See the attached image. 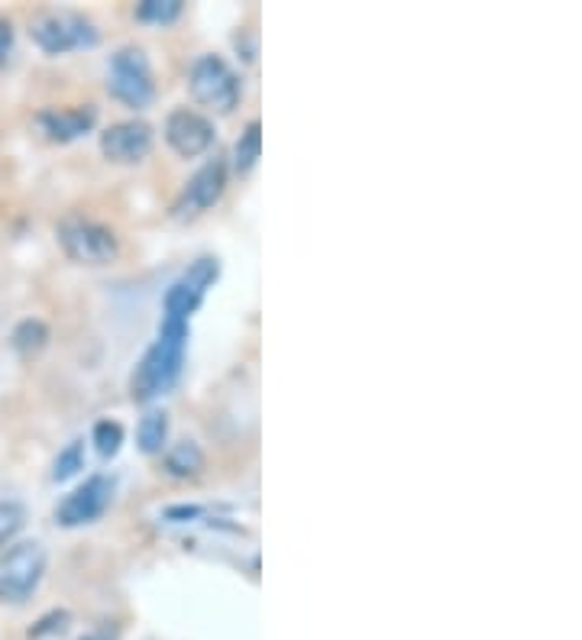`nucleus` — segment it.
<instances>
[{"label":"nucleus","mask_w":582,"mask_h":640,"mask_svg":"<svg viewBox=\"0 0 582 640\" xmlns=\"http://www.w3.org/2000/svg\"><path fill=\"white\" fill-rule=\"evenodd\" d=\"M188 337H191L188 321L162 317L159 337L152 340V347L146 350L143 359L133 369V375H130V398L133 402L146 405V402L165 395L178 382L185 350H188Z\"/></svg>","instance_id":"obj_1"},{"label":"nucleus","mask_w":582,"mask_h":640,"mask_svg":"<svg viewBox=\"0 0 582 640\" xmlns=\"http://www.w3.org/2000/svg\"><path fill=\"white\" fill-rule=\"evenodd\" d=\"M56 240L62 253L78 266H110L120 256V236L84 213H69L56 226Z\"/></svg>","instance_id":"obj_2"},{"label":"nucleus","mask_w":582,"mask_h":640,"mask_svg":"<svg viewBox=\"0 0 582 640\" xmlns=\"http://www.w3.org/2000/svg\"><path fill=\"white\" fill-rule=\"evenodd\" d=\"M49 569V554L39 540L13 544L0 557V602L7 605H26L36 589L43 585Z\"/></svg>","instance_id":"obj_3"},{"label":"nucleus","mask_w":582,"mask_h":640,"mask_svg":"<svg viewBox=\"0 0 582 640\" xmlns=\"http://www.w3.org/2000/svg\"><path fill=\"white\" fill-rule=\"evenodd\" d=\"M188 91L195 97V104L214 110L220 117L233 114L240 97H243V84L240 74L226 66V59L220 56H201L195 59V66L188 71Z\"/></svg>","instance_id":"obj_4"},{"label":"nucleus","mask_w":582,"mask_h":640,"mask_svg":"<svg viewBox=\"0 0 582 640\" xmlns=\"http://www.w3.org/2000/svg\"><path fill=\"white\" fill-rule=\"evenodd\" d=\"M30 36L46 56H66L72 49H91L101 39L97 26L74 10H49V13L36 16L30 23Z\"/></svg>","instance_id":"obj_5"},{"label":"nucleus","mask_w":582,"mask_h":640,"mask_svg":"<svg viewBox=\"0 0 582 640\" xmlns=\"http://www.w3.org/2000/svg\"><path fill=\"white\" fill-rule=\"evenodd\" d=\"M107 91L120 104L143 110L155 97V81H152V66L140 46H120L110 62H107Z\"/></svg>","instance_id":"obj_6"},{"label":"nucleus","mask_w":582,"mask_h":640,"mask_svg":"<svg viewBox=\"0 0 582 640\" xmlns=\"http://www.w3.org/2000/svg\"><path fill=\"white\" fill-rule=\"evenodd\" d=\"M220 279L218 256H201L195 259L175 282L168 284L165 298H162V314L175 317V321H191V314L205 304L208 291Z\"/></svg>","instance_id":"obj_7"},{"label":"nucleus","mask_w":582,"mask_h":640,"mask_svg":"<svg viewBox=\"0 0 582 640\" xmlns=\"http://www.w3.org/2000/svg\"><path fill=\"white\" fill-rule=\"evenodd\" d=\"M114 476H104V473H94L88 476L72 496H66L56 504V524L62 527H84V524H94L107 508H110V498H114Z\"/></svg>","instance_id":"obj_8"},{"label":"nucleus","mask_w":582,"mask_h":640,"mask_svg":"<svg viewBox=\"0 0 582 640\" xmlns=\"http://www.w3.org/2000/svg\"><path fill=\"white\" fill-rule=\"evenodd\" d=\"M226 191V162L223 159H211L205 162L188 185L182 188V195L172 205V217L175 220H195L201 213H208Z\"/></svg>","instance_id":"obj_9"},{"label":"nucleus","mask_w":582,"mask_h":640,"mask_svg":"<svg viewBox=\"0 0 582 640\" xmlns=\"http://www.w3.org/2000/svg\"><path fill=\"white\" fill-rule=\"evenodd\" d=\"M162 137L172 146L175 155L198 159L214 146V124L191 107H175V110H168V117L162 124Z\"/></svg>","instance_id":"obj_10"},{"label":"nucleus","mask_w":582,"mask_h":640,"mask_svg":"<svg viewBox=\"0 0 582 640\" xmlns=\"http://www.w3.org/2000/svg\"><path fill=\"white\" fill-rule=\"evenodd\" d=\"M101 152L107 162L137 165L152 152V127L146 120H120L101 133Z\"/></svg>","instance_id":"obj_11"},{"label":"nucleus","mask_w":582,"mask_h":640,"mask_svg":"<svg viewBox=\"0 0 582 640\" xmlns=\"http://www.w3.org/2000/svg\"><path fill=\"white\" fill-rule=\"evenodd\" d=\"M43 137L53 142H72L78 137H84L94 124H97V107L94 104H84V107H69V110H39L36 117Z\"/></svg>","instance_id":"obj_12"},{"label":"nucleus","mask_w":582,"mask_h":640,"mask_svg":"<svg viewBox=\"0 0 582 640\" xmlns=\"http://www.w3.org/2000/svg\"><path fill=\"white\" fill-rule=\"evenodd\" d=\"M205 466H208L205 450L195 440H182V443L168 446V453H165V473L172 479H198L205 473Z\"/></svg>","instance_id":"obj_13"},{"label":"nucleus","mask_w":582,"mask_h":640,"mask_svg":"<svg viewBox=\"0 0 582 640\" xmlns=\"http://www.w3.org/2000/svg\"><path fill=\"white\" fill-rule=\"evenodd\" d=\"M259 159H263V124L249 120L243 127L236 146H233V168H236V175H249Z\"/></svg>","instance_id":"obj_14"},{"label":"nucleus","mask_w":582,"mask_h":640,"mask_svg":"<svg viewBox=\"0 0 582 640\" xmlns=\"http://www.w3.org/2000/svg\"><path fill=\"white\" fill-rule=\"evenodd\" d=\"M137 443L149 456L162 453L165 443H168V415L165 411H149L137 427Z\"/></svg>","instance_id":"obj_15"},{"label":"nucleus","mask_w":582,"mask_h":640,"mask_svg":"<svg viewBox=\"0 0 582 640\" xmlns=\"http://www.w3.org/2000/svg\"><path fill=\"white\" fill-rule=\"evenodd\" d=\"M10 340H13V350H16V353L23 356L39 353V350L49 344V327H46V321H39V317H26V321H20V324L13 327Z\"/></svg>","instance_id":"obj_16"},{"label":"nucleus","mask_w":582,"mask_h":640,"mask_svg":"<svg viewBox=\"0 0 582 640\" xmlns=\"http://www.w3.org/2000/svg\"><path fill=\"white\" fill-rule=\"evenodd\" d=\"M26 524V508L23 501L10 496H0V547H7Z\"/></svg>","instance_id":"obj_17"},{"label":"nucleus","mask_w":582,"mask_h":640,"mask_svg":"<svg viewBox=\"0 0 582 640\" xmlns=\"http://www.w3.org/2000/svg\"><path fill=\"white\" fill-rule=\"evenodd\" d=\"M185 3L182 0H143L137 7V20L143 23H159V26H168L182 16Z\"/></svg>","instance_id":"obj_18"},{"label":"nucleus","mask_w":582,"mask_h":640,"mask_svg":"<svg viewBox=\"0 0 582 640\" xmlns=\"http://www.w3.org/2000/svg\"><path fill=\"white\" fill-rule=\"evenodd\" d=\"M124 437H127V433H124V424L114 421V418L97 421V424H94V433H91V440H94V446H97L101 456H117L120 446H124Z\"/></svg>","instance_id":"obj_19"},{"label":"nucleus","mask_w":582,"mask_h":640,"mask_svg":"<svg viewBox=\"0 0 582 640\" xmlns=\"http://www.w3.org/2000/svg\"><path fill=\"white\" fill-rule=\"evenodd\" d=\"M84 469V443L81 440H74L69 443L59 456H56V463H53V482H66V479H72Z\"/></svg>","instance_id":"obj_20"},{"label":"nucleus","mask_w":582,"mask_h":640,"mask_svg":"<svg viewBox=\"0 0 582 640\" xmlns=\"http://www.w3.org/2000/svg\"><path fill=\"white\" fill-rule=\"evenodd\" d=\"M13 56V23L0 16V66H7Z\"/></svg>","instance_id":"obj_21"},{"label":"nucleus","mask_w":582,"mask_h":640,"mask_svg":"<svg viewBox=\"0 0 582 640\" xmlns=\"http://www.w3.org/2000/svg\"><path fill=\"white\" fill-rule=\"evenodd\" d=\"M78 640H117V631H110V628H97V631H91V635H84V638Z\"/></svg>","instance_id":"obj_22"}]
</instances>
